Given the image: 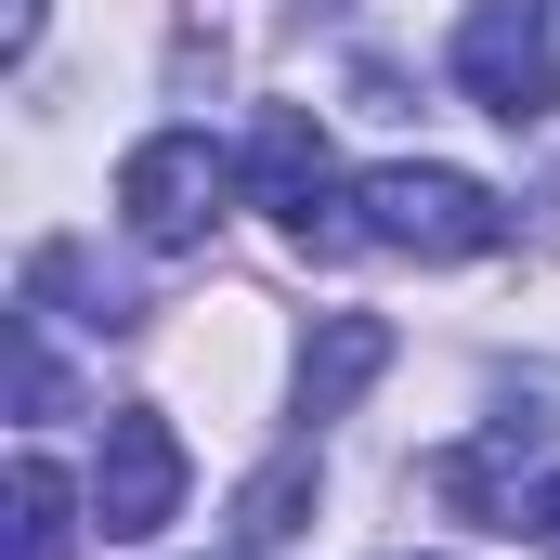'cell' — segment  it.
Wrapping results in <instances>:
<instances>
[{
  "label": "cell",
  "instance_id": "obj_1",
  "mask_svg": "<svg viewBox=\"0 0 560 560\" xmlns=\"http://www.w3.org/2000/svg\"><path fill=\"white\" fill-rule=\"evenodd\" d=\"M509 235V196L469 183V170H430V156H392L352 183V248H405V261H482Z\"/></svg>",
  "mask_w": 560,
  "mask_h": 560
},
{
  "label": "cell",
  "instance_id": "obj_2",
  "mask_svg": "<svg viewBox=\"0 0 560 560\" xmlns=\"http://www.w3.org/2000/svg\"><path fill=\"white\" fill-rule=\"evenodd\" d=\"M235 170H248V209H275L300 248H352V183H339V143L313 105H261Z\"/></svg>",
  "mask_w": 560,
  "mask_h": 560
},
{
  "label": "cell",
  "instance_id": "obj_3",
  "mask_svg": "<svg viewBox=\"0 0 560 560\" xmlns=\"http://www.w3.org/2000/svg\"><path fill=\"white\" fill-rule=\"evenodd\" d=\"M456 92H469L482 118L535 131V118L560 105V26H548V0H469V13H456Z\"/></svg>",
  "mask_w": 560,
  "mask_h": 560
},
{
  "label": "cell",
  "instance_id": "obj_4",
  "mask_svg": "<svg viewBox=\"0 0 560 560\" xmlns=\"http://www.w3.org/2000/svg\"><path fill=\"white\" fill-rule=\"evenodd\" d=\"M222 196H248V170L209 131H143L131 156H118V222H131L143 248H196V235L222 222Z\"/></svg>",
  "mask_w": 560,
  "mask_h": 560
},
{
  "label": "cell",
  "instance_id": "obj_5",
  "mask_svg": "<svg viewBox=\"0 0 560 560\" xmlns=\"http://www.w3.org/2000/svg\"><path fill=\"white\" fill-rule=\"evenodd\" d=\"M170 509H183V443H170L156 405H118V418H105V456H92V535L143 548Z\"/></svg>",
  "mask_w": 560,
  "mask_h": 560
},
{
  "label": "cell",
  "instance_id": "obj_6",
  "mask_svg": "<svg viewBox=\"0 0 560 560\" xmlns=\"http://www.w3.org/2000/svg\"><path fill=\"white\" fill-rule=\"evenodd\" d=\"M378 365H392V326H378V313H326L313 352H300V418H339Z\"/></svg>",
  "mask_w": 560,
  "mask_h": 560
},
{
  "label": "cell",
  "instance_id": "obj_7",
  "mask_svg": "<svg viewBox=\"0 0 560 560\" xmlns=\"http://www.w3.org/2000/svg\"><path fill=\"white\" fill-rule=\"evenodd\" d=\"M0 509H13V560H66V548H79V522H92V495H79V482H66V469H52L39 443L13 456Z\"/></svg>",
  "mask_w": 560,
  "mask_h": 560
},
{
  "label": "cell",
  "instance_id": "obj_8",
  "mask_svg": "<svg viewBox=\"0 0 560 560\" xmlns=\"http://www.w3.org/2000/svg\"><path fill=\"white\" fill-rule=\"evenodd\" d=\"M300 509H313V443H287L275 469L235 495V548H287V535H300Z\"/></svg>",
  "mask_w": 560,
  "mask_h": 560
},
{
  "label": "cell",
  "instance_id": "obj_9",
  "mask_svg": "<svg viewBox=\"0 0 560 560\" xmlns=\"http://www.w3.org/2000/svg\"><path fill=\"white\" fill-rule=\"evenodd\" d=\"M522 535H535V548L560 560V469H548V482H535V495H522Z\"/></svg>",
  "mask_w": 560,
  "mask_h": 560
}]
</instances>
